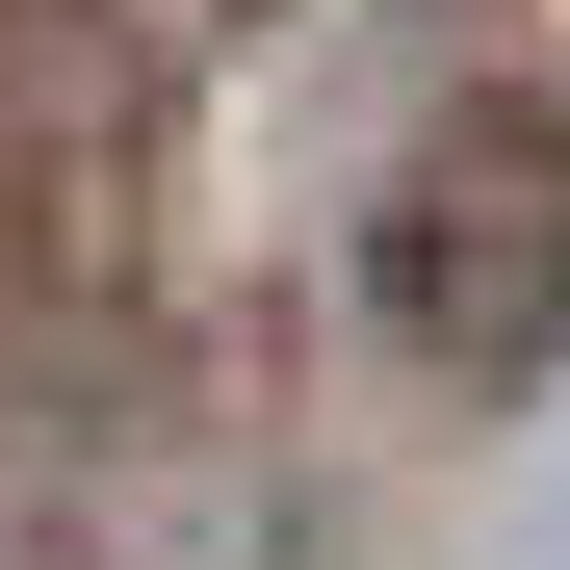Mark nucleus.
Here are the masks:
<instances>
[{
  "label": "nucleus",
  "mask_w": 570,
  "mask_h": 570,
  "mask_svg": "<svg viewBox=\"0 0 570 570\" xmlns=\"http://www.w3.org/2000/svg\"><path fill=\"white\" fill-rule=\"evenodd\" d=\"M363 312H390L441 390H544L570 363V105H441L363 208Z\"/></svg>",
  "instance_id": "obj_1"
}]
</instances>
